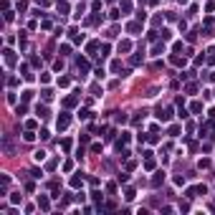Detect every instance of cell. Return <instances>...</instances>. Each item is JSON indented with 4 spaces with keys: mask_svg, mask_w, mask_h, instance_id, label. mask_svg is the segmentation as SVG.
Here are the masks:
<instances>
[{
    "mask_svg": "<svg viewBox=\"0 0 215 215\" xmlns=\"http://www.w3.org/2000/svg\"><path fill=\"white\" fill-rule=\"evenodd\" d=\"M15 114H18V117H23V114H25V104H18V109H15Z\"/></svg>",
    "mask_w": 215,
    "mask_h": 215,
    "instance_id": "obj_11",
    "label": "cell"
},
{
    "mask_svg": "<svg viewBox=\"0 0 215 215\" xmlns=\"http://www.w3.org/2000/svg\"><path fill=\"white\" fill-rule=\"evenodd\" d=\"M35 114H38L41 119H46V117H48V109H46V106H38V109H35Z\"/></svg>",
    "mask_w": 215,
    "mask_h": 215,
    "instance_id": "obj_5",
    "label": "cell"
},
{
    "mask_svg": "<svg viewBox=\"0 0 215 215\" xmlns=\"http://www.w3.org/2000/svg\"><path fill=\"white\" fill-rule=\"evenodd\" d=\"M129 33L137 35V33H139V23H129Z\"/></svg>",
    "mask_w": 215,
    "mask_h": 215,
    "instance_id": "obj_6",
    "label": "cell"
},
{
    "mask_svg": "<svg viewBox=\"0 0 215 215\" xmlns=\"http://www.w3.org/2000/svg\"><path fill=\"white\" fill-rule=\"evenodd\" d=\"M142 61H144V56H139V53H134L132 58H129V63H132V66H139Z\"/></svg>",
    "mask_w": 215,
    "mask_h": 215,
    "instance_id": "obj_2",
    "label": "cell"
},
{
    "mask_svg": "<svg viewBox=\"0 0 215 215\" xmlns=\"http://www.w3.org/2000/svg\"><path fill=\"white\" fill-rule=\"evenodd\" d=\"M164 180V172H157V175H154V180H152V185H160Z\"/></svg>",
    "mask_w": 215,
    "mask_h": 215,
    "instance_id": "obj_7",
    "label": "cell"
},
{
    "mask_svg": "<svg viewBox=\"0 0 215 215\" xmlns=\"http://www.w3.org/2000/svg\"><path fill=\"white\" fill-rule=\"evenodd\" d=\"M160 53H164V43H160V46H154V56H160Z\"/></svg>",
    "mask_w": 215,
    "mask_h": 215,
    "instance_id": "obj_12",
    "label": "cell"
},
{
    "mask_svg": "<svg viewBox=\"0 0 215 215\" xmlns=\"http://www.w3.org/2000/svg\"><path fill=\"white\" fill-rule=\"evenodd\" d=\"M172 63H175V66H182V63H185V61L180 58V56H172Z\"/></svg>",
    "mask_w": 215,
    "mask_h": 215,
    "instance_id": "obj_13",
    "label": "cell"
},
{
    "mask_svg": "<svg viewBox=\"0 0 215 215\" xmlns=\"http://www.w3.org/2000/svg\"><path fill=\"white\" fill-rule=\"evenodd\" d=\"M78 68L86 71V68H89V61H86V58H78Z\"/></svg>",
    "mask_w": 215,
    "mask_h": 215,
    "instance_id": "obj_9",
    "label": "cell"
},
{
    "mask_svg": "<svg viewBox=\"0 0 215 215\" xmlns=\"http://www.w3.org/2000/svg\"><path fill=\"white\" fill-rule=\"evenodd\" d=\"M56 127H58V129H66L68 127V114H61L58 121H56Z\"/></svg>",
    "mask_w": 215,
    "mask_h": 215,
    "instance_id": "obj_1",
    "label": "cell"
},
{
    "mask_svg": "<svg viewBox=\"0 0 215 215\" xmlns=\"http://www.w3.org/2000/svg\"><path fill=\"white\" fill-rule=\"evenodd\" d=\"M51 96H53V91H51V89H43V99H46V101H48Z\"/></svg>",
    "mask_w": 215,
    "mask_h": 215,
    "instance_id": "obj_14",
    "label": "cell"
},
{
    "mask_svg": "<svg viewBox=\"0 0 215 215\" xmlns=\"http://www.w3.org/2000/svg\"><path fill=\"white\" fill-rule=\"evenodd\" d=\"M33 157H35V160H38V162H41V160H46V152H43V149H38V152H35Z\"/></svg>",
    "mask_w": 215,
    "mask_h": 215,
    "instance_id": "obj_10",
    "label": "cell"
},
{
    "mask_svg": "<svg viewBox=\"0 0 215 215\" xmlns=\"http://www.w3.org/2000/svg\"><path fill=\"white\" fill-rule=\"evenodd\" d=\"M129 48H132V43H129V41H121L119 43V53H127Z\"/></svg>",
    "mask_w": 215,
    "mask_h": 215,
    "instance_id": "obj_4",
    "label": "cell"
},
{
    "mask_svg": "<svg viewBox=\"0 0 215 215\" xmlns=\"http://www.w3.org/2000/svg\"><path fill=\"white\" fill-rule=\"evenodd\" d=\"M38 207H41V210H48V207H51L48 197H38Z\"/></svg>",
    "mask_w": 215,
    "mask_h": 215,
    "instance_id": "obj_3",
    "label": "cell"
},
{
    "mask_svg": "<svg viewBox=\"0 0 215 215\" xmlns=\"http://www.w3.org/2000/svg\"><path fill=\"white\" fill-rule=\"evenodd\" d=\"M81 182H84V177H78V175L71 180V185H74V187H81Z\"/></svg>",
    "mask_w": 215,
    "mask_h": 215,
    "instance_id": "obj_8",
    "label": "cell"
}]
</instances>
